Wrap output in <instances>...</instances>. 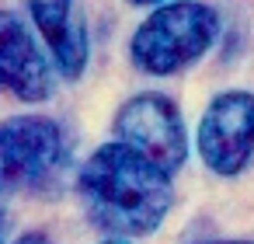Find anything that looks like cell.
<instances>
[{"instance_id":"277c9868","label":"cell","mask_w":254,"mask_h":244,"mask_svg":"<svg viewBox=\"0 0 254 244\" xmlns=\"http://www.w3.org/2000/svg\"><path fill=\"white\" fill-rule=\"evenodd\" d=\"M115 136L119 143L132 147L160 171L174 174L188 161V129L178 105L157 91H143L129 98L115 112Z\"/></svg>"},{"instance_id":"8992f818","label":"cell","mask_w":254,"mask_h":244,"mask_svg":"<svg viewBox=\"0 0 254 244\" xmlns=\"http://www.w3.org/2000/svg\"><path fill=\"white\" fill-rule=\"evenodd\" d=\"M56 74V63L35 42L32 28L14 11H0V91L35 105L53 98Z\"/></svg>"},{"instance_id":"ba28073f","label":"cell","mask_w":254,"mask_h":244,"mask_svg":"<svg viewBox=\"0 0 254 244\" xmlns=\"http://www.w3.org/2000/svg\"><path fill=\"white\" fill-rule=\"evenodd\" d=\"M11 244H53V241H49V234H42V230H28V234L14 237Z\"/></svg>"},{"instance_id":"6da1fadb","label":"cell","mask_w":254,"mask_h":244,"mask_svg":"<svg viewBox=\"0 0 254 244\" xmlns=\"http://www.w3.org/2000/svg\"><path fill=\"white\" fill-rule=\"evenodd\" d=\"M77 195L87 220L115 237L153 234L174 206L171 174L126 143L98 147L77 171Z\"/></svg>"},{"instance_id":"3957f363","label":"cell","mask_w":254,"mask_h":244,"mask_svg":"<svg viewBox=\"0 0 254 244\" xmlns=\"http://www.w3.org/2000/svg\"><path fill=\"white\" fill-rule=\"evenodd\" d=\"M219 35V14L198 0H174L157 7L132 35L129 56L143 74L167 77L198 63Z\"/></svg>"},{"instance_id":"30bf717a","label":"cell","mask_w":254,"mask_h":244,"mask_svg":"<svg viewBox=\"0 0 254 244\" xmlns=\"http://www.w3.org/2000/svg\"><path fill=\"white\" fill-rule=\"evenodd\" d=\"M202 244H254V241H202Z\"/></svg>"},{"instance_id":"8fae6325","label":"cell","mask_w":254,"mask_h":244,"mask_svg":"<svg viewBox=\"0 0 254 244\" xmlns=\"http://www.w3.org/2000/svg\"><path fill=\"white\" fill-rule=\"evenodd\" d=\"M105 244H122V241H105Z\"/></svg>"},{"instance_id":"9c48e42d","label":"cell","mask_w":254,"mask_h":244,"mask_svg":"<svg viewBox=\"0 0 254 244\" xmlns=\"http://www.w3.org/2000/svg\"><path fill=\"white\" fill-rule=\"evenodd\" d=\"M129 4H136V7H150V4H164V0H129Z\"/></svg>"},{"instance_id":"7a4b0ae2","label":"cell","mask_w":254,"mask_h":244,"mask_svg":"<svg viewBox=\"0 0 254 244\" xmlns=\"http://www.w3.org/2000/svg\"><path fill=\"white\" fill-rule=\"evenodd\" d=\"M73 143L56 119L14 115L0 122V244L14 230V195H46L60 188Z\"/></svg>"},{"instance_id":"52a82bcc","label":"cell","mask_w":254,"mask_h":244,"mask_svg":"<svg viewBox=\"0 0 254 244\" xmlns=\"http://www.w3.org/2000/svg\"><path fill=\"white\" fill-rule=\"evenodd\" d=\"M25 7L35 21V32L46 39L60 77L77 81L87 70L91 42L84 21H77L73 14V0H25Z\"/></svg>"},{"instance_id":"5b68a950","label":"cell","mask_w":254,"mask_h":244,"mask_svg":"<svg viewBox=\"0 0 254 244\" xmlns=\"http://www.w3.org/2000/svg\"><path fill=\"white\" fill-rule=\"evenodd\" d=\"M195 147L212 174L237 178L254 161V94L251 91L216 94L202 112Z\"/></svg>"}]
</instances>
